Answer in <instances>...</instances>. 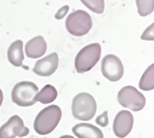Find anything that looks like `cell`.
<instances>
[{"mask_svg": "<svg viewBox=\"0 0 154 138\" xmlns=\"http://www.w3.org/2000/svg\"><path fill=\"white\" fill-rule=\"evenodd\" d=\"M96 123L99 124V125H101L102 127H105V126L108 125L109 120H108V112H107V110L103 112L100 116H98L96 118Z\"/></svg>", "mask_w": 154, "mask_h": 138, "instance_id": "ac0fdd59", "label": "cell"}, {"mask_svg": "<svg viewBox=\"0 0 154 138\" xmlns=\"http://www.w3.org/2000/svg\"><path fill=\"white\" fill-rule=\"evenodd\" d=\"M57 98V90L52 85H46L38 92L36 96V101H40L43 104L52 103Z\"/></svg>", "mask_w": 154, "mask_h": 138, "instance_id": "5bb4252c", "label": "cell"}, {"mask_svg": "<svg viewBox=\"0 0 154 138\" xmlns=\"http://www.w3.org/2000/svg\"><path fill=\"white\" fill-rule=\"evenodd\" d=\"M47 50V44L43 36H36L27 41L25 45V53L27 57L36 59L45 55Z\"/></svg>", "mask_w": 154, "mask_h": 138, "instance_id": "8fae6325", "label": "cell"}, {"mask_svg": "<svg viewBox=\"0 0 154 138\" xmlns=\"http://www.w3.org/2000/svg\"><path fill=\"white\" fill-rule=\"evenodd\" d=\"M133 123L134 117L132 113L128 110H121L116 114L114 120V134L119 138H124L128 136L133 128Z\"/></svg>", "mask_w": 154, "mask_h": 138, "instance_id": "9c48e42d", "label": "cell"}, {"mask_svg": "<svg viewBox=\"0 0 154 138\" xmlns=\"http://www.w3.org/2000/svg\"><path fill=\"white\" fill-rule=\"evenodd\" d=\"M153 24H151L148 29L143 32L141 35L142 40H153Z\"/></svg>", "mask_w": 154, "mask_h": 138, "instance_id": "d6986e66", "label": "cell"}, {"mask_svg": "<svg viewBox=\"0 0 154 138\" xmlns=\"http://www.w3.org/2000/svg\"><path fill=\"white\" fill-rule=\"evenodd\" d=\"M78 138H103V132L91 123H78L72 128Z\"/></svg>", "mask_w": 154, "mask_h": 138, "instance_id": "7c38bea8", "label": "cell"}, {"mask_svg": "<svg viewBox=\"0 0 154 138\" xmlns=\"http://www.w3.org/2000/svg\"><path fill=\"white\" fill-rule=\"evenodd\" d=\"M92 27V20L90 14L84 10H75L66 20V28L73 36L80 37L87 34Z\"/></svg>", "mask_w": 154, "mask_h": 138, "instance_id": "5b68a950", "label": "cell"}, {"mask_svg": "<svg viewBox=\"0 0 154 138\" xmlns=\"http://www.w3.org/2000/svg\"><path fill=\"white\" fill-rule=\"evenodd\" d=\"M72 115L80 121H90L94 117L97 110V103L93 96L82 92L74 97L71 104Z\"/></svg>", "mask_w": 154, "mask_h": 138, "instance_id": "7a4b0ae2", "label": "cell"}, {"mask_svg": "<svg viewBox=\"0 0 154 138\" xmlns=\"http://www.w3.org/2000/svg\"><path fill=\"white\" fill-rule=\"evenodd\" d=\"M68 9H69V7L68 6H64L63 8H61L57 12V14H55V19L57 20H61V19H63L66 15V13H67V11H68Z\"/></svg>", "mask_w": 154, "mask_h": 138, "instance_id": "ffe728a7", "label": "cell"}, {"mask_svg": "<svg viewBox=\"0 0 154 138\" xmlns=\"http://www.w3.org/2000/svg\"><path fill=\"white\" fill-rule=\"evenodd\" d=\"M102 73L109 81H119L124 76V65L115 54H107L102 61Z\"/></svg>", "mask_w": 154, "mask_h": 138, "instance_id": "52a82bcc", "label": "cell"}, {"mask_svg": "<svg viewBox=\"0 0 154 138\" xmlns=\"http://www.w3.org/2000/svg\"><path fill=\"white\" fill-rule=\"evenodd\" d=\"M102 48L99 44H91L82 48L75 58V68L79 74L90 71L99 62Z\"/></svg>", "mask_w": 154, "mask_h": 138, "instance_id": "3957f363", "label": "cell"}, {"mask_svg": "<svg viewBox=\"0 0 154 138\" xmlns=\"http://www.w3.org/2000/svg\"><path fill=\"white\" fill-rule=\"evenodd\" d=\"M59 57L57 52H52L47 56L38 60L32 69L34 74L40 76H52L58 67Z\"/></svg>", "mask_w": 154, "mask_h": 138, "instance_id": "30bf717a", "label": "cell"}, {"mask_svg": "<svg viewBox=\"0 0 154 138\" xmlns=\"http://www.w3.org/2000/svg\"><path fill=\"white\" fill-rule=\"evenodd\" d=\"M8 59L14 66H22L24 60L23 43L20 40H17L10 44L8 50Z\"/></svg>", "mask_w": 154, "mask_h": 138, "instance_id": "4fadbf2b", "label": "cell"}, {"mask_svg": "<svg viewBox=\"0 0 154 138\" xmlns=\"http://www.w3.org/2000/svg\"><path fill=\"white\" fill-rule=\"evenodd\" d=\"M30 129L24 125L23 120L19 115L12 116L0 127V138L23 137L29 134Z\"/></svg>", "mask_w": 154, "mask_h": 138, "instance_id": "ba28073f", "label": "cell"}, {"mask_svg": "<svg viewBox=\"0 0 154 138\" xmlns=\"http://www.w3.org/2000/svg\"><path fill=\"white\" fill-rule=\"evenodd\" d=\"M61 117L62 110L60 107L57 105H50L43 109L37 114L33 122V128L40 135L49 134L57 128Z\"/></svg>", "mask_w": 154, "mask_h": 138, "instance_id": "6da1fadb", "label": "cell"}, {"mask_svg": "<svg viewBox=\"0 0 154 138\" xmlns=\"http://www.w3.org/2000/svg\"><path fill=\"white\" fill-rule=\"evenodd\" d=\"M59 138H75V137H73L71 135H63V136H61Z\"/></svg>", "mask_w": 154, "mask_h": 138, "instance_id": "7402d4cb", "label": "cell"}, {"mask_svg": "<svg viewBox=\"0 0 154 138\" xmlns=\"http://www.w3.org/2000/svg\"><path fill=\"white\" fill-rule=\"evenodd\" d=\"M138 87L140 89L145 91H149L154 88V64H150L147 70L142 75L140 81L138 83Z\"/></svg>", "mask_w": 154, "mask_h": 138, "instance_id": "9a60e30c", "label": "cell"}, {"mask_svg": "<svg viewBox=\"0 0 154 138\" xmlns=\"http://www.w3.org/2000/svg\"><path fill=\"white\" fill-rule=\"evenodd\" d=\"M83 5L96 14H102L104 11V0H80Z\"/></svg>", "mask_w": 154, "mask_h": 138, "instance_id": "e0dca14e", "label": "cell"}, {"mask_svg": "<svg viewBox=\"0 0 154 138\" xmlns=\"http://www.w3.org/2000/svg\"><path fill=\"white\" fill-rule=\"evenodd\" d=\"M118 103L124 108H128L133 112L143 110L146 104V99L142 93L132 86L122 88L117 95Z\"/></svg>", "mask_w": 154, "mask_h": 138, "instance_id": "8992f818", "label": "cell"}, {"mask_svg": "<svg viewBox=\"0 0 154 138\" xmlns=\"http://www.w3.org/2000/svg\"><path fill=\"white\" fill-rule=\"evenodd\" d=\"M137 12L141 17H146L154 10V0H136Z\"/></svg>", "mask_w": 154, "mask_h": 138, "instance_id": "2e32d148", "label": "cell"}, {"mask_svg": "<svg viewBox=\"0 0 154 138\" xmlns=\"http://www.w3.org/2000/svg\"><path fill=\"white\" fill-rule=\"evenodd\" d=\"M38 87L31 81H21L14 86L11 92L12 101L20 107H30L36 103Z\"/></svg>", "mask_w": 154, "mask_h": 138, "instance_id": "277c9868", "label": "cell"}, {"mask_svg": "<svg viewBox=\"0 0 154 138\" xmlns=\"http://www.w3.org/2000/svg\"><path fill=\"white\" fill-rule=\"evenodd\" d=\"M3 99H4L3 92H2L1 88H0V106H1V105H2V103H3Z\"/></svg>", "mask_w": 154, "mask_h": 138, "instance_id": "44dd1931", "label": "cell"}]
</instances>
